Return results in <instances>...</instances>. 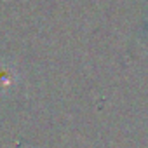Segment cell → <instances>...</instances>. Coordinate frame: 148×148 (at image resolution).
Returning <instances> with one entry per match:
<instances>
[]
</instances>
